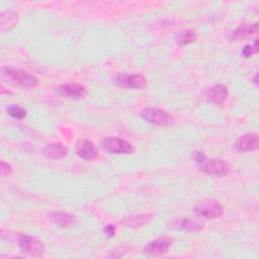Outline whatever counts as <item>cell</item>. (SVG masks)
I'll return each mask as SVG.
<instances>
[{
  "label": "cell",
  "mask_w": 259,
  "mask_h": 259,
  "mask_svg": "<svg viewBox=\"0 0 259 259\" xmlns=\"http://www.w3.org/2000/svg\"><path fill=\"white\" fill-rule=\"evenodd\" d=\"M113 83L119 87L142 89L147 86V79L140 74H116L113 78Z\"/></svg>",
  "instance_id": "obj_7"
},
{
  "label": "cell",
  "mask_w": 259,
  "mask_h": 259,
  "mask_svg": "<svg viewBox=\"0 0 259 259\" xmlns=\"http://www.w3.org/2000/svg\"><path fill=\"white\" fill-rule=\"evenodd\" d=\"M42 155L49 159L60 160L68 155V149L61 143H52L42 149Z\"/></svg>",
  "instance_id": "obj_14"
},
{
  "label": "cell",
  "mask_w": 259,
  "mask_h": 259,
  "mask_svg": "<svg viewBox=\"0 0 259 259\" xmlns=\"http://www.w3.org/2000/svg\"><path fill=\"white\" fill-rule=\"evenodd\" d=\"M254 82L257 84V75L255 76V78H254Z\"/></svg>",
  "instance_id": "obj_24"
},
{
  "label": "cell",
  "mask_w": 259,
  "mask_h": 259,
  "mask_svg": "<svg viewBox=\"0 0 259 259\" xmlns=\"http://www.w3.org/2000/svg\"><path fill=\"white\" fill-rule=\"evenodd\" d=\"M14 238L20 251L23 254L30 256H41L45 252V246L35 237L26 234H14Z\"/></svg>",
  "instance_id": "obj_2"
},
{
  "label": "cell",
  "mask_w": 259,
  "mask_h": 259,
  "mask_svg": "<svg viewBox=\"0 0 259 259\" xmlns=\"http://www.w3.org/2000/svg\"><path fill=\"white\" fill-rule=\"evenodd\" d=\"M56 91L59 94L70 98H80L86 94L85 88L82 85L76 83L62 84L56 88Z\"/></svg>",
  "instance_id": "obj_12"
},
{
  "label": "cell",
  "mask_w": 259,
  "mask_h": 259,
  "mask_svg": "<svg viewBox=\"0 0 259 259\" xmlns=\"http://www.w3.org/2000/svg\"><path fill=\"white\" fill-rule=\"evenodd\" d=\"M141 114L145 120L156 125H170L174 122V118L169 112L156 107H146Z\"/></svg>",
  "instance_id": "obj_5"
},
{
  "label": "cell",
  "mask_w": 259,
  "mask_h": 259,
  "mask_svg": "<svg viewBox=\"0 0 259 259\" xmlns=\"http://www.w3.org/2000/svg\"><path fill=\"white\" fill-rule=\"evenodd\" d=\"M170 225L173 229L185 232H198L203 229V223L192 218H176Z\"/></svg>",
  "instance_id": "obj_10"
},
{
  "label": "cell",
  "mask_w": 259,
  "mask_h": 259,
  "mask_svg": "<svg viewBox=\"0 0 259 259\" xmlns=\"http://www.w3.org/2000/svg\"><path fill=\"white\" fill-rule=\"evenodd\" d=\"M104 233L108 236V237H113L115 235V228L112 225H108L105 227L104 229Z\"/></svg>",
  "instance_id": "obj_23"
},
{
  "label": "cell",
  "mask_w": 259,
  "mask_h": 259,
  "mask_svg": "<svg viewBox=\"0 0 259 259\" xmlns=\"http://www.w3.org/2000/svg\"><path fill=\"white\" fill-rule=\"evenodd\" d=\"M197 166L200 171L217 176H225L231 172L229 164L222 159H208L206 156L197 163Z\"/></svg>",
  "instance_id": "obj_4"
},
{
  "label": "cell",
  "mask_w": 259,
  "mask_h": 259,
  "mask_svg": "<svg viewBox=\"0 0 259 259\" xmlns=\"http://www.w3.org/2000/svg\"><path fill=\"white\" fill-rule=\"evenodd\" d=\"M258 31V23L253 24H244L239 26L238 28L234 29L230 34L229 37L232 40H241L245 39Z\"/></svg>",
  "instance_id": "obj_15"
},
{
  "label": "cell",
  "mask_w": 259,
  "mask_h": 259,
  "mask_svg": "<svg viewBox=\"0 0 259 259\" xmlns=\"http://www.w3.org/2000/svg\"><path fill=\"white\" fill-rule=\"evenodd\" d=\"M19 15L13 10H5L0 15V29L1 31H9L18 22Z\"/></svg>",
  "instance_id": "obj_16"
},
{
  "label": "cell",
  "mask_w": 259,
  "mask_h": 259,
  "mask_svg": "<svg viewBox=\"0 0 259 259\" xmlns=\"http://www.w3.org/2000/svg\"><path fill=\"white\" fill-rule=\"evenodd\" d=\"M193 211L197 215L205 219H215L223 214L224 207L215 199L203 198L193 205Z\"/></svg>",
  "instance_id": "obj_3"
},
{
  "label": "cell",
  "mask_w": 259,
  "mask_h": 259,
  "mask_svg": "<svg viewBox=\"0 0 259 259\" xmlns=\"http://www.w3.org/2000/svg\"><path fill=\"white\" fill-rule=\"evenodd\" d=\"M100 145L104 151L111 154H132L135 151L128 142L115 137L103 138Z\"/></svg>",
  "instance_id": "obj_6"
},
{
  "label": "cell",
  "mask_w": 259,
  "mask_h": 259,
  "mask_svg": "<svg viewBox=\"0 0 259 259\" xmlns=\"http://www.w3.org/2000/svg\"><path fill=\"white\" fill-rule=\"evenodd\" d=\"M259 140L257 133H248L240 137L234 144V148L239 152L254 151L258 148Z\"/></svg>",
  "instance_id": "obj_11"
},
{
  "label": "cell",
  "mask_w": 259,
  "mask_h": 259,
  "mask_svg": "<svg viewBox=\"0 0 259 259\" xmlns=\"http://www.w3.org/2000/svg\"><path fill=\"white\" fill-rule=\"evenodd\" d=\"M172 244V239L167 236L159 237L150 241L143 249L144 253L149 256H159L165 254Z\"/></svg>",
  "instance_id": "obj_8"
},
{
  "label": "cell",
  "mask_w": 259,
  "mask_h": 259,
  "mask_svg": "<svg viewBox=\"0 0 259 259\" xmlns=\"http://www.w3.org/2000/svg\"><path fill=\"white\" fill-rule=\"evenodd\" d=\"M258 47H257V39H255L254 44L253 45H246L243 50H242V55L245 57V58H249L251 56H253L254 54L257 53V50Z\"/></svg>",
  "instance_id": "obj_21"
},
{
  "label": "cell",
  "mask_w": 259,
  "mask_h": 259,
  "mask_svg": "<svg viewBox=\"0 0 259 259\" xmlns=\"http://www.w3.org/2000/svg\"><path fill=\"white\" fill-rule=\"evenodd\" d=\"M196 39V33L192 29H187L179 32L176 35V42L180 46H185L188 45Z\"/></svg>",
  "instance_id": "obj_19"
},
{
  "label": "cell",
  "mask_w": 259,
  "mask_h": 259,
  "mask_svg": "<svg viewBox=\"0 0 259 259\" xmlns=\"http://www.w3.org/2000/svg\"><path fill=\"white\" fill-rule=\"evenodd\" d=\"M77 156L83 160H94L98 157V149L88 140H79L75 145Z\"/></svg>",
  "instance_id": "obj_9"
},
{
  "label": "cell",
  "mask_w": 259,
  "mask_h": 259,
  "mask_svg": "<svg viewBox=\"0 0 259 259\" xmlns=\"http://www.w3.org/2000/svg\"><path fill=\"white\" fill-rule=\"evenodd\" d=\"M2 76L5 80L9 83L23 87V88H34L38 85V80L34 76L28 74L27 72L14 69L3 67L2 68Z\"/></svg>",
  "instance_id": "obj_1"
},
{
  "label": "cell",
  "mask_w": 259,
  "mask_h": 259,
  "mask_svg": "<svg viewBox=\"0 0 259 259\" xmlns=\"http://www.w3.org/2000/svg\"><path fill=\"white\" fill-rule=\"evenodd\" d=\"M6 110H7V113L15 119H22L26 116V111L22 107L15 104L9 105Z\"/></svg>",
  "instance_id": "obj_20"
},
{
  "label": "cell",
  "mask_w": 259,
  "mask_h": 259,
  "mask_svg": "<svg viewBox=\"0 0 259 259\" xmlns=\"http://www.w3.org/2000/svg\"><path fill=\"white\" fill-rule=\"evenodd\" d=\"M52 219L61 228H67L75 222V217L68 212H54Z\"/></svg>",
  "instance_id": "obj_17"
},
{
  "label": "cell",
  "mask_w": 259,
  "mask_h": 259,
  "mask_svg": "<svg viewBox=\"0 0 259 259\" xmlns=\"http://www.w3.org/2000/svg\"><path fill=\"white\" fill-rule=\"evenodd\" d=\"M228 88L222 84L211 86L206 91V98L213 104H222L228 98Z\"/></svg>",
  "instance_id": "obj_13"
},
{
  "label": "cell",
  "mask_w": 259,
  "mask_h": 259,
  "mask_svg": "<svg viewBox=\"0 0 259 259\" xmlns=\"http://www.w3.org/2000/svg\"><path fill=\"white\" fill-rule=\"evenodd\" d=\"M152 214H140L137 217H132L125 219L122 224L127 228H138L141 227L147 223H149L152 220Z\"/></svg>",
  "instance_id": "obj_18"
},
{
  "label": "cell",
  "mask_w": 259,
  "mask_h": 259,
  "mask_svg": "<svg viewBox=\"0 0 259 259\" xmlns=\"http://www.w3.org/2000/svg\"><path fill=\"white\" fill-rule=\"evenodd\" d=\"M0 172L2 176H5L7 174H9L11 172V166L7 163H5L4 161H1L0 163Z\"/></svg>",
  "instance_id": "obj_22"
}]
</instances>
